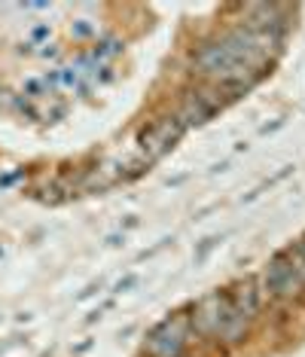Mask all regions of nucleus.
<instances>
[{
    "mask_svg": "<svg viewBox=\"0 0 305 357\" xmlns=\"http://www.w3.org/2000/svg\"><path fill=\"white\" fill-rule=\"evenodd\" d=\"M187 330H189V318H171L162 327L152 330L150 336V351L156 357H180L183 342H187Z\"/></svg>",
    "mask_w": 305,
    "mask_h": 357,
    "instance_id": "f257e3e1",
    "label": "nucleus"
}]
</instances>
